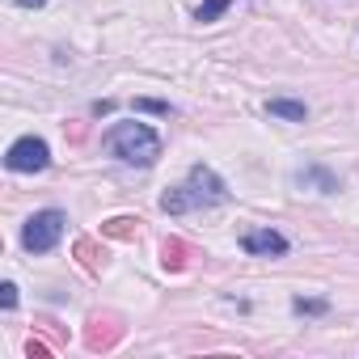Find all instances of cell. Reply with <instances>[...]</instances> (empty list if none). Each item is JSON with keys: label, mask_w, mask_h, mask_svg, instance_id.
Masks as SVG:
<instances>
[{"label": "cell", "mask_w": 359, "mask_h": 359, "mask_svg": "<svg viewBox=\"0 0 359 359\" xmlns=\"http://www.w3.org/2000/svg\"><path fill=\"white\" fill-rule=\"evenodd\" d=\"M220 203H229V187L212 165H195L182 187H169L161 195V212L169 216H187L195 208H220Z\"/></svg>", "instance_id": "cell-1"}, {"label": "cell", "mask_w": 359, "mask_h": 359, "mask_svg": "<svg viewBox=\"0 0 359 359\" xmlns=\"http://www.w3.org/2000/svg\"><path fill=\"white\" fill-rule=\"evenodd\" d=\"M102 144H106L118 161L140 165V169L156 165V156H161V135H156L152 127H144V123H118V127L106 131Z\"/></svg>", "instance_id": "cell-2"}, {"label": "cell", "mask_w": 359, "mask_h": 359, "mask_svg": "<svg viewBox=\"0 0 359 359\" xmlns=\"http://www.w3.org/2000/svg\"><path fill=\"white\" fill-rule=\"evenodd\" d=\"M64 224H68V216L55 212V208L34 212V216L26 220V229H22V245H26L30 254H51V250L60 245V237H64Z\"/></svg>", "instance_id": "cell-3"}, {"label": "cell", "mask_w": 359, "mask_h": 359, "mask_svg": "<svg viewBox=\"0 0 359 359\" xmlns=\"http://www.w3.org/2000/svg\"><path fill=\"white\" fill-rule=\"evenodd\" d=\"M5 165H9L13 173H39V169L51 165V148H47V140H39V135H22L18 144H9Z\"/></svg>", "instance_id": "cell-4"}, {"label": "cell", "mask_w": 359, "mask_h": 359, "mask_svg": "<svg viewBox=\"0 0 359 359\" xmlns=\"http://www.w3.org/2000/svg\"><path fill=\"white\" fill-rule=\"evenodd\" d=\"M123 342V317L118 313H93L85 321V346L97 355V351H114Z\"/></svg>", "instance_id": "cell-5"}, {"label": "cell", "mask_w": 359, "mask_h": 359, "mask_svg": "<svg viewBox=\"0 0 359 359\" xmlns=\"http://www.w3.org/2000/svg\"><path fill=\"white\" fill-rule=\"evenodd\" d=\"M241 245H245V254H258V258H279V254H287V237L275 233V229H250V233L241 237Z\"/></svg>", "instance_id": "cell-6"}, {"label": "cell", "mask_w": 359, "mask_h": 359, "mask_svg": "<svg viewBox=\"0 0 359 359\" xmlns=\"http://www.w3.org/2000/svg\"><path fill=\"white\" fill-rule=\"evenodd\" d=\"M72 254H76V262H81L89 275H102L106 262H110V254H106L93 237H76V241H72Z\"/></svg>", "instance_id": "cell-7"}, {"label": "cell", "mask_w": 359, "mask_h": 359, "mask_svg": "<svg viewBox=\"0 0 359 359\" xmlns=\"http://www.w3.org/2000/svg\"><path fill=\"white\" fill-rule=\"evenodd\" d=\"M187 262H191V245L182 237H165L161 241V266L165 271H187Z\"/></svg>", "instance_id": "cell-8"}, {"label": "cell", "mask_w": 359, "mask_h": 359, "mask_svg": "<svg viewBox=\"0 0 359 359\" xmlns=\"http://www.w3.org/2000/svg\"><path fill=\"white\" fill-rule=\"evenodd\" d=\"M140 233V216H110L102 224V237H114V241H131Z\"/></svg>", "instance_id": "cell-9"}, {"label": "cell", "mask_w": 359, "mask_h": 359, "mask_svg": "<svg viewBox=\"0 0 359 359\" xmlns=\"http://www.w3.org/2000/svg\"><path fill=\"white\" fill-rule=\"evenodd\" d=\"M266 110H271L275 118H287V123H304V118H309L304 102H292V97H271V102H266Z\"/></svg>", "instance_id": "cell-10"}, {"label": "cell", "mask_w": 359, "mask_h": 359, "mask_svg": "<svg viewBox=\"0 0 359 359\" xmlns=\"http://www.w3.org/2000/svg\"><path fill=\"white\" fill-rule=\"evenodd\" d=\"M229 9H233V0H203V5L195 9V22H203V26L208 22H220Z\"/></svg>", "instance_id": "cell-11"}, {"label": "cell", "mask_w": 359, "mask_h": 359, "mask_svg": "<svg viewBox=\"0 0 359 359\" xmlns=\"http://www.w3.org/2000/svg\"><path fill=\"white\" fill-rule=\"evenodd\" d=\"M296 182H300V187H304V182H317V187H321V195L338 191V182H334V177H330L325 169H304V173H296Z\"/></svg>", "instance_id": "cell-12"}, {"label": "cell", "mask_w": 359, "mask_h": 359, "mask_svg": "<svg viewBox=\"0 0 359 359\" xmlns=\"http://www.w3.org/2000/svg\"><path fill=\"white\" fill-rule=\"evenodd\" d=\"M135 110H144V114H169V102H152V97H135Z\"/></svg>", "instance_id": "cell-13"}, {"label": "cell", "mask_w": 359, "mask_h": 359, "mask_svg": "<svg viewBox=\"0 0 359 359\" xmlns=\"http://www.w3.org/2000/svg\"><path fill=\"white\" fill-rule=\"evenodd\" d=\"M0 304H5V309H18V283H0Z\"/></svg>", "instance_id": "cell-14"}, {"label": "cell", "mask_w": 359, "mask_h": 359, "mask_svg": "<svg viewBox=\"0 0 359 359\" xmlns=\"http://www.w3.org/2000/svg\"><path fill=\"white\" fill-rule=\"evenodd\" d=\"M325 309H330L325 300H304V296L296 300V313H325Z\"/></svg>", "instance_id": "cell-15"}, {"label": "cell", "mask_w": 359, "mask_h": 359, "mask_svg": "<svg viewBox=\"0 0 359 359\" xmlns=\"http://www.w3.org/2000/svg\"><path fill=\"white\" fill-rule=\"evenodd\" d=\"M26 355H30V359H47L51 351H47L43 342H34V338H30V342H26Z\"/></svg>", "instance_id": "cell-16"}, {"label": "cell", "mask_w": 359, "mask_h": 359, "mask_svg": "<svg viewBox=\"0 0 359 359\" xmlns=\"http://www.w3.org/2000/svg\"><path fill=\"white\" fill-rule=\"evenodd\" d=\"M13 5H22V9H43L47 0H13Z\"/></svg>", "instance_id": "cell-17"}]
</instances>
